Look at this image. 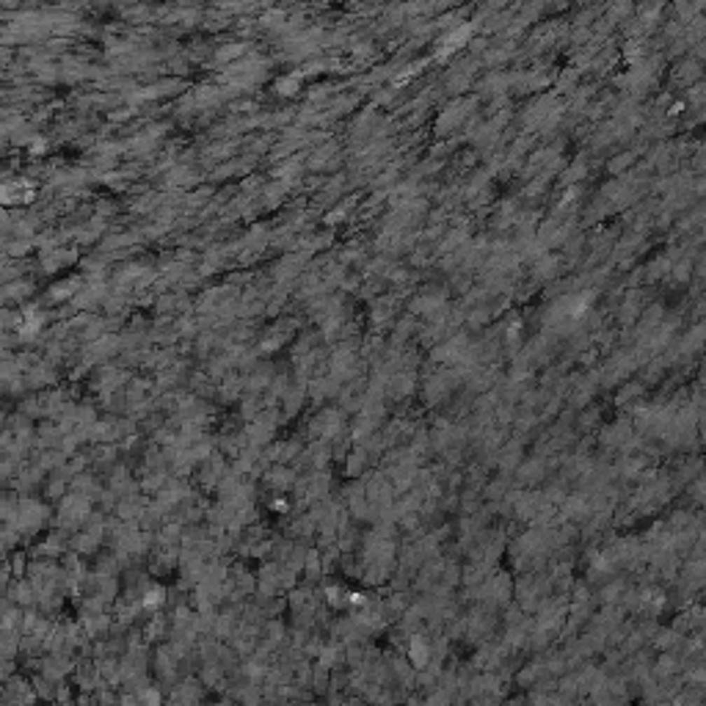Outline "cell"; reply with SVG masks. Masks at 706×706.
<instances>
[{"label": "cell", "instance_id": "cell-1", "mask_svg": "<svg viewBox=\"0 0 706 706\" xmlns=\"http://www.w3.org/2000/svg\"><path fill=\"white\" fill-rule=\"evenodd\" d=\"M406 657H408V662H411L414 670H425V667L434 662V646H431L425 637L411 635V637H408V646H406Z\"/></svg>", "mask_w": 706, "mask_h": 706}]
</instances>
